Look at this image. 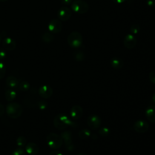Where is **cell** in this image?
<instances>
[{"instance_id":"6da1fadb","label":"cell","mask_w":155,"mask_h":155,"mask_svg":"<svg viewBox=\"0 0 155 155\" xmlns=\"http://www.w3.org/2000/svg\"><path fill=\"white\" fill-rule=\"evenodd\" d=\"M53 125L58 130H64L69 126L78 127L77 123L71 120L69 116L65 113L58 114L53 119Z\"/></svg>"},{"instance_id":"7a4b0ae2","label":"cell","mask_w":155,"mask_h":155,"mask_svg":"<svg viewBox=\"0 0 155 155\" xmlns=\"http://www.w3.org/2000/svg\"><path fill=\"white\" fill-rule=\"evenodd\" d=\"M22 111V106L16 102L9 103L5 108L6 114L12 119H18L21 116Z\"/></svg>"},{"instance_id":"3957f363","label":"cell","mask_w":155,"mask_h":155,"mask_svg":"<svg viewBox=\"0 0 155 155\" xmlns=\"http://www.w3.org/2000/svg\"><path fill=\"white\" fill-rule=\"evenodd\" d=\"M46 142L51 149H58L64 143L61 136L54 133H50L47 136Z\"/></svg>"},{"instance_id":"277c9868","label":"cell","mask_w":155,"mask_h":155,"mask_svg":"<svg viewBox=\"0 0 155 155\" xmlns=\"http://www.w3.org/2000/svg\"><path fill=\"white\" fill-rule=\"evenodd\" d=\"M67 43L72 48H79L83 43L82 35L78 31H72L67 37Z\"/></svg>"},{"instance_id":"5b68a950","label":"cell","mask_w":155,"mask_h":155,"mask_svg":"<svg viewBox=\"0 0 155 155\" xmlns=\"http://www.w3.org/2000/svg\"><path fill=\"white\" fill-rule=\"evenodd\" d=\"M88 3L84 0H74L71 4V9L78 14H85L89 10Z\"/></svg>"},{"instance_id":"8992f818","label":"cell","mask_w":155,"mask_h":155,"mask_svg":"<svg viewBox=\"0 0 155 155\" xmlns=\"http://www.w3.org/2000/svg\"><path fill=\"white\" fill-rule=\"evenodd\" d=\"M61 136L62 138L63 142L64 143L66 149L68 151H72L74 149V145L72 142V133L71 131L67 130L62 132L61 134Z\"/></svg>"},{"instance_id":"52a82bcc","label":"cell","mask_w":155,"mask_h":155,"mask_svg":"<svg viewBox=\"0 0 155 155\" xmlns=\"http://www.w3.org/2000/svg\"><path fill=\"white\" fill-rule=\"evenodd\" d=\"M87 122L88 126L92 130H97L98 129L101 125V117L96 114H90L87 119Z\"/></svg>"},{"instance_id":"ba28073f","label":"cell","mask_w":155,"mask_h":155,"mask_svg":"<svg viewBox=\"0 0 155 155\" xmlns=\"http://www.w3.org/2000/svg\"><path fill=\"white\" fill-rule=\"evenodd\" d=\"M72 12L71 10L66 6L61 7L57 13L58 19L61 21H67L71 16Z\"/></svg>"},{"instance_id":"9c48e42d","label":"cell","mask_w":155,"mask_h":155,"mask_svg":"<svg viewBox=\"0 0 155 155\" xmlns=\"http://www.w3.org/2000/svg\"><path fill=\"white\" fill-rule=\"evenodd\" d=\"M48 28L50 33L56 34L59 33L62 29V24L59 19H51L48 25Z\"/></svg>"},{"instance_id":"30bf717a","label":"cell","mask_w":155,"mask_h":155,"mask_svg":"<svg viewBox=\"0 0 155 155\" xmlns=\"http://www.w3.org/2000/svg\"><path fill=\"white\" fill-rule=\"evenodd\" d=\"M134 130L139 133H144L149 129V125L145 120H137L133 124Z\"/></svg>"},{"instance_id":"8fae6325","label":"cell","mask_w":155,"mask_h":155,"mask_svg":"<svg viewBox=\"0 0 155 155\" xmlns=\"http://www.w3.org/2000/svg\"><path fill=\"white\" fill-rule=\"evenodd\" d=\"M53 93V88L49 85H43L38 90L39 96L43 99L50 98Z\"/></svg>"},{"instance_id":"7c38bea8","label":"cell","mask_w":155,"mask_h":155,"mask_svg":"<svg viewBox=\"0 0 155 155\" xmlns=\"http://www.w3.org/2000/svg\"><path fill=\"white\" fill-rule=\"evenodd\" d=\"M137 44V39L136 36L130 33L127 34L124 39V45L128 49L133 48Z\"/></svg>"},{"instance_id":"4fadbf2b","label":"cell","mask_w":155,"mask_h":155,"mask_svg":"<svg viewBox=\"0 0 155 155\" xmlns=\"http://www.w3.org/2000/svg\"><path fill=\"white\" fill-rule=\"evenodd\" d=\"M83 112L84 110L81 106H80L79 105H74L70 109V117L74 120H78L82 116Z\"/></svg>"},{"instance_id":"5bb4252c","label":"cell","mask_w":155,"mask_h":155,"mask_svg":"<svg viewBox=\"0 0 155 155\" xmlns=\"http://www.w3.org/2000/svg\"><path fill=\"white\" fill-rule=\"evenodd\" d=\"M2 47H3V48L5 50L12 51L14 49H15L16 47V44L14 39H13L11 38L7 37L3 39Z\"/></svg>"},{"instance_id":"9a60e30c","label":"cell","mask_w":155,"mask_h":155,"mask_svg":"<svg viewBox=\"0 0 155 155\" xmlns=\"http://www.w3.org/2000/svg\"><path fill=\"white\" fill-rule=\"evenodd\" d=\"M145 116L151 123H155V104H151L145 110Z\"/></svg>"},{"instance_id":"2e32d148","label":"cell","mask_w":155,"mask_h":155,"mask_svg":"<svg viewBox=\"0 0 155 155\" xmlns=\"http://www.w3.org/2000/svg\"><path fill=\"white\" fill-rule=\"evenodd\" d=\"M25 151L30 155H36L39 152V147L35 143L30 142L26 144Z\"/></svg>"},{"instance_id":"e0dca14e","label":"cell","mask_w":155,"mask_h":155,"mask_svg":"<svg viewBox=\"0 0 155 155\" xmlns=\"http://www.w3.org/2000/svg\"><path fill=\"white\" fill-rule=\"evenodd\" d=\"M19 84V82L18 79L13 76H8L5 80V84L10 88L16 89L18 87Z\"/></svg>"},{"instance_id":"ac0fdd59","label":"cell","mask_w":155,"mask_h":155,"mask_svg":"<svg viewBox=\"0 0 155 155\" xmlns=\"http://www.w3.org/2000/svg\"><path fill=\"white\" fill-rule=\"evenodd\" d=\"M110 65L114 69H120L124 66V61L118 57H113L110 61Z\"/></svg>"},{"instance_id":"d6986e66","label":"cell","mask_w":155,"mask_h":155,"mask_svg":"<svg viewBox=\"0 0 155 155\" xmlns=\"http://www.w3.org/2000/svg\"><path fill=\"white\" fill-rule=\"evenodd\" d=\"M16 97V91L15 89L8 88L5 91V98L8 102L13 101Z\"/></svg>"},{"instance_id":"ffe728a7","label":"cell","mask_w":155,"mask_h":155,"mask_svg":"<svg viewBox=\"0 0 155 155\" xmlns=\"http://www.w3.org/2000/svg\"><path fill=\"white\" fill-rule=\"evenodd\" d=\"M91 134V131L87 128H85L82 129L79 131L78 133V136L81 139H86L90 137Z\"/></svg>"},{"instance_id":"44dd1931","label":"cell","mask_w":155,"mask_h":155,"mask_svg":"<svg viewBox=\"0 0 155 155\" xmlns=\"http://www.w3.org/2000/svg\"><path fill=\"white\" fill-rule=\"evenodd\" d=\"M50 32H45L42 36V41L45 43H50L54 39V36Z\"/></svg>"},{"instance_id":"7402d4cb","label":"cell","mask_w":155,"mask_h":155,"mask_svg":"<svg viewBox=\"0 0 155 155\" xmlns=\"http://www.w3.org/2000/svg\"><path fill=\"white\" fill-rule=\"evenodd\" d=\"M73 58L78 62L83 61L85 59V54L81 50L76 51L73 53Z\"/></svg>"},{"instance_id":"603a6c76","label":"cell","mask_w":155,"mask_h":155,"mask_svg":"<svg viewBox=\"0 0 155 155\" xmlns=\"http://www.w3.org/2000/svg\"><path fill=\"white\" fill-rule=\"evenodd\" d=\"M16 145L18 147L24 148L25 147V145L27 144V140L25 137H24L22 136H20L16 139Z\"/></svg>"},{"instance_id":"cb8c5ba5","label":"cell","mask_w":155,"mask_h":155,"mask_svg":"<svg viewBox=\"0 0 155 155\" xmlns=\"http://www.w3.org/2000/svg\"><path fill=\"white\" fill-rule=\"evenodd\" d=\"M18 88L22 91H27L30 88V84L26 81H22L19 82Z\"/></svg>"},{"instance_id":"d4e9b609","label":"cell","mask_w":155,"mask_h":155,"mask_svg":"<svg viewBox=\"0 0 155 155\" xmlns=\"http://www.w3.org/2000/svg\"><path fill=\"white\" fill-rule=\"evenodd\" d=\"M110 129L107 127H101L98 130L99 134L100 136H101L102 137H106V136H108L110 134Z\"/></svg>"},{"instance_id":"484cf974","label":"cell","mask_w":155,"mask_h":155,"mask_svg":"<svg viewBox=\"0 0 155 155\" xmlns=\"http://www.w3.org/2000/svg\"><path fill=\"white\" fill-rule=\"evenodd\" d=\"M140 30V27L139 24H133L130 28V31L133 35L137 34Z\"/></svg>"},{"instance_id":"4316f807","label":"cell","mask_w":155,"mask_h":155,"mask_svg":"<svg viewBox=\"0 0 155 155\" xmlns=\"http://www.w3.org/2000/svg\"><path fill=\"white\" fill-rule=\"evenodd\" d=\"M11 155H26V152L23 148H17L15 149Z\"/></svg>"},{"instance_id":"83f0119b","label":"cell","mask_w":155,"mask_h":155,"mask_svg":"<svg viewBox=\"0 0 155 155\" xmlns=\"http://www.w3.org/2000/svg\"><path fill=\"white\" fill-rule=\"evenodd\" d=\"M5 71L6 68L5 64L2 61H0V80L4 77L5 74Z\"/></svg>"},{"instance_id":"f1b7e54d","label":"cell","mask_w":155,"mask_h":155,"mask_svg":"<svg viewBox=\"0 0 155 155\" xmlns=\"http://www.w3.org/2000/svg\"><path fill=\"white\" fill-rule=\"evenodd\" d=\"M37 104H38V107L41 110H45L48 107V103L44 100L39 101Z\"/></svg>"},{"instance_id":"f546056e","label":"cell","mask_w":155,"mask_h":155,"mask_svg":"<svg viewBox=\"0 0 155 155\" xmlns=\"http://www.w3.org/2000/svg\"><path fill=\"white\" fill-rule=\"evenodd\" d=\"M148 77L150 82L153 84H155V70L150 71Z\"/></svg>"},{"instance_id":"4dcf8cb0","label":"cell","mask_w":155,"mask_h":155,"mask_svg":"<svg viewBox=\"0 0 155 155\" xmlns=\"http://www.w3.org/2000/svg\"><path fill=\"white\" fill-rule=\"evenodd\" d=\"M4 48H0V60L4 59L6 56V52Z\"/></svg>"},{"instance_id":"1f68e13d","label":"cell","mask_w":155,"mask_h":155,"mask_svg":"<svg viewBox=\"0 0 155 155\" xmlns=\"http://www.w3.org/2000/svg\"><path fill=\"white\" fill-rule=\"evenodd\" d=\"M146 3L149 7L155 6V0H147Z\"/></svg>"},{"instance_id":"d6a6232c","label":"cell","mask_w":155,"mask_h":155,"mask_svg":"<svg viewBox=\"0 0 155 155\" xmlns=\"http://www.w3.org/2000/svg\"><path fill=\"white\" fill-rule=\"evenodd\" d=\"M72 2H73V0H61V4L65 5H68L71 4Z\"/></svg>"},{"instance_id":"836d02e7","label":"cell","mask_w":155,"mask_h":155,"mask_svg":"<svg viewBox=\"0 0 155 155\" xmlns=\"http://www.w3.org/2000/svg\"><path fill=\"white\" fill-rule=\"evenodd\" d=\"M5 112V108L4 105L0 103V117L2 116Z\"/></svg>"},{"instance_id":"e575fe53","label":"cell","mask_w":155,"mask_h":155,"mask_svg":"<svg viewBox=\"0 0 155 155\" xmlns=\"http://www.w3.org/2000/svg\"><path fill=\"white\" fill-rule=\"evenodd\" d=\"M49 155H63L61 151H58V150H55V151H51Z\"/></svg>"},{"instance_id":"d590c367","label":"cell","mask_w":155,"mask_h":155,"mask_svg":"<svg viewBox=\"0 0 155 155\" xmlns=\"http://www.w3.org/2000/svg\"><path fill=\"white\" fill-rule=\"evenodd\" d=\"M113 2H114L116 4H122L125 2L127 0H113Z\"/></svg>"},{"instance_id":"8d00e7d4","label":"cell","mask_w":155,"mask_h":155,"mask_svg":"<svg viewBox=\"0 0 155 155\" xmlns=\"http://www.w3.org/2000/svg\"><path fill=\"white\" fill-rule=\"evenodd\" d=\"M91 138L93 139V140H96L97 138H98V136L97 134H91L90 136Z\"/></svg>"},{"instance_id":"74e56055","label":"cell","mask_w":155,"mask_h":155,"mask_svg":"<svg viewBox=\"0 0 155 155\" xmlns=\"http://www.w3.org/2000/svg\"><path fill=\"white\" fill-rule=\"evenodd\" d=\"M152 101L155 104V92L153 93V94L152 96Z\"/></svg>"},{"instance_id":"f35d334b","label":"cell","mask_w":155,"mask_h":155,"mask_svg":"<svg viewBox=\"0 0 155 155\" xmlns=\"http://www.w3.org/2000/svg\"><path fill=\"white\" fill-rule=\"evenodd\" d=\"M77 155H87V153H84V152H82V153H79V154H78Z\"/></svg>"},{"instance_id":"ab89813d","label":"cell","mask_w":155,"mask_h":155,"mask_svg":"<svg viewBox=\"0 0 155 155\" xmlns=\"http://www.w3.org/2000/svg\"><path fill=\"white\" fill-rule=\"evenodd\" d=\"M8 1V0H0L1 2H6V1Z\"/></svg>"},{"instance_id":"60d3db41","label":"cell","mask_w":155,"mask_h":155,"mask_svg":"<svg viewBox=\"0 0 155 155\" xmlns=\"http://www.w3.org/2000/svg\"><path fill=\"white\" fill-rule=\"evenodd\" d=\"M1 36L0 35V42H1Z\"/></svg>"}]
</instances>
